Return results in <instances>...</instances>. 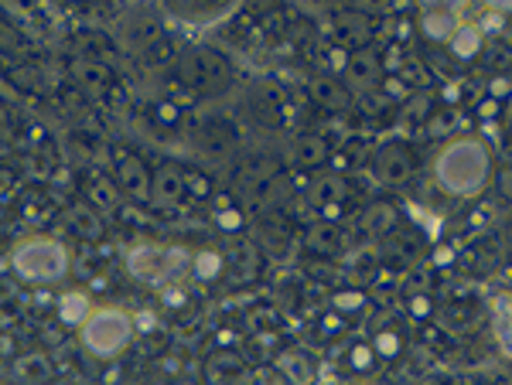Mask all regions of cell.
Returning a JSON list of instances; mask_svg holds the SVG:
<instances>
[{
    "mask_svg": "<svg viewBox=\"0 0 512 385\" xmlns=\"http://www.w3.org/2000/svg\"><path fill=\"white\" fill-rule=\"evenodd\" d=\"M161 300H164L168 307H182L188 297H185V290H178V287H164V290H161Z\"/></svg>",
    "mask_w": 512,
    "mask_h": 385,
    "instance_id": "e575fe53",
    "label": "cell"
},
{
    "mask_svg": "<svg viewBox=\"0 0 512 385\" xmlns=\"http://www.w3.org/2000/svg\"><path fill=\"white\" fill-rule=\"evenodd\" d=\"M233 7L236 0H168L171 14H178L182 21H195V24L219 21L222 14H229Z\"/></svg>",
    "mask_w": 512,
    "mask_h": 385,
    "instance_id": "30bf717a",
    "label": "cell"
},
{
    "mask_svg": "<svg viewBox=\"0 0 512 385\" xmlns=\"http://www.w3.org/2000/svg\"><path fill=\"white\" fill-rule=\"evenodd\" d=\"M304 246H308L311 252L331 256V252H339V249L345 246V235H341V229L335 222H314L308 229V235H304Z\"/></svg>",
    "mask_w": 512,
    "mask_h": 385,
    "instance_id": "9a60e30c",
    "label": "cell"
},
{
    "mask_svg": "<svg viewBox=\"0 0 512 385\" xmlns=\"http://www.w3.org/2000/svg\"><path fill=\"white\" fill-rule=\"evenodd\" d=\"M356 7L362 14H376V11H386L393 7V0H356Z\"/></svg>",
    "mask_w": 512,
    "mask_h": 385,
    "instance_id": "d590c367",
    "label": "cell"
},
{
    "mask_svg": "<svg viewBox=\"0 0 512 385\" xmlns=\"http://www.w3.org/2000/svg\"><path fill=\"white\" fill-rule=\"evenodd\" d=\"M458 28H461V24L454 21V11H424V14H420V34H424L427 41H434V45L451 41Z\"/></svg>",
    "mask_w": 512,
    "mask_h": 385,
    "instance_id": "5bb4252c",
    "label": "cell"
},
{
    "mask_svg": "<svg viewBox=\"0 0 512 385\" xmlns=\"http://www.w3.org/2000/svg\"><path fill=\"white\" fill-rule=\"evenodd\" d=\"M14 379L24 385H38L51 379V362L45 354H21L14 362Z\"/></svg>",
    "mask_w": 512,
    "mask_h": 385,
    "instance_id": "d6986e66",
    "label": "cell"
},
{
    "mask_svg": "<svg viewBox=\"0 0 512 385\" xmlns=\"http://www.w3.org/2000/svg\"><path fill=\"white\" fill-rule=\"evenodd\" d=\"M69 76L76 78V86L89 89V93H107L113 86V72L107 62H96V59H76L69 65Z\"/></svg>",
    "mask_w": 512,
    "mask_h": 385,
    "instance_id": "7c38bea8",
    "label": "cell"
},
{
    "mask_svg": "<svg viewBox=\"0 0 512 385\" xmlns=\"http://www.w3.org/2000/svg\"><path fill=\"white\" fill-rule=\"evenodd\" d=\"M335 24H339V32L345 38H366V34L373 32V24H369V17H362L358 11H345V14L335 17Z\"/></svg>",
    "mask_w": 512,
    "mask_h": 385,
    "instance_id": "cb8c5ba5",
    "label": "cell"
},
{
    "mask_svg": "<svg viewBox=\"0 0 512 385\" xmlns=\"http://www.w3.org/2000/svg\"><path fill=\"white\" fill-rule=\"evenodd\" d=\"M376 354H379V358H396V354H400V338H396V335H393V331H379V335H376Z\"/></svg>",
    "mask_w": 512,
    "mask_h": 385,
    "instance_id": "f546056e",
    "label": "cell"
},
{
    "mask_svg": "<svg viewBox=\"0 0 512 385\" xmlns=\"http://www.w3.org/2000/svg\"><path fill=\"white\" fill-rule=\"evenodd\" d=\"M65 222H69V229L76 232L79 239H89V243H96V239L103 235V229H107V222L96 215L89 205L69 208V212H65Z\"/></svg>",
    "mask_w": 512,
    "mask_h": 385,
    "instance_id": "2e32d148",
    "label": "cell"
},
{
    "mask_svg": "<svg viewBox=\"0 0 512 385\" xmlns=\"http://www.w3.org/2000/svg\"><path fill=\"white\" fill-rule=\"evenodd\" d=\"M481 32L479 28H471V24H461L458 32H454V38H451V51H454V59L458 62H471V59H479L481 51Z\"/></svg>",
    "mask_w": 512,
    "mask_h": 385,
    "instance_id": "44dd1931",
    "label": "cell"
},
{
    "mask_svg": "<svg viewBox=\"0 0 512 385\" xmlns=\"http://www.w3.org/2000/svg\"><path fill=\"white\" fill-rule=\"evenodd\" d=\"M331 154V143L328 137L321 133H304V137H297L291 143V151H287V160H291V168H321Z\"/></svg>",
    "mask_w": 512,
    "mask_h": 385,
    "instance_id": "8fae6325",
    "label": "cell"
},
{
    "mask_svg": "<svg viewBox=\"0 0 512 385\" xmlns=\"http://www.w3.org/2000/svg\"><path fill=\"white\" fill-rule=\"evenodd\" d=\"M134 331H137V324L134 317L120 307H96L86 324H82V344H86V352H93L96 358H113V354H120L130 344L134 338Z\"/></svg>",
    "mask_w": 512,
    "mask_h": 385,
    "instance_id": "3957f363",
    "label": "cell"
},
{
    "mask_svg": "<svg viewBox=\"0 0 512 385\" xmlns=\"http://www.w3.org/2000/svg\"><path fill=\"white\" fill-rule=\"evenodd\" d=\"M249 106H253V113H256V120H264V124H277L280 120V93L274 89V86L253 89Z\"/></svg>",
    "mask_w": 512,
    "mask_h": 385,
    "instance_id": "7402d4cb",
    "label": "cell"
},
{
    "mask_svg": "<svg viewBox=\"0 0 512 385\" xmlns=\"http://www.w3.org/2000/svg\"><path fill=\"white\" fill-rule=\"evenodd\" d=\"M209 375H212V379H239V375H247V371H243V362H239L236 354H216V358L209 362Z\"/></svg>",
    "mask_w": 512,
    "mask_h": 385,
    "instance_id": "d4e9b609",
    "label": "cell"
},
{
    "mask_svg": "<svg viewBox=\"0 0 512 385\" xmlns=\"http://www.w3.org/2000/svg\"><path fill=\"white\" fill-rule=\"evenodd\" d=\"M414 170H417V160H414V154L406 151L404 143H386V147L376 154V174H379L383 185L389 188L406 185V181L414 178Z\"/></svg>",
    "mask_w": 512,
    "mask_h": 385,
    "instance_id": "52a82bcc",
    "label": "cell"
},
{
    "mask_svg": "<svg viewBox=\"0 0 512 385\" xmlns=\"http://www.w3.org/2000/svg\"><path fill=\"white\" fill-rule=\"evenodd\" d=\"M479 113H481V116H496V96H492L489 103H481V106H479Z\"/></svg>",
    "mask_w": 512,
    "mask_h": 385,
    "instance_id": "60d3db41",
    "label": "cell"
},
{
    "mask_svg": "<svg viewBox=\"0 0 512 385\" xmlns=\"http://www.w3.org/2000/svg\"><path fill=\"white\" fill-rule=\"evenodd\" d=\"M434 181L454 198H475L492 181V151L479 137L448 140L434 157Z\"/></svg>",
    "mask_w": 512,
    "mask_h": 385,
    "instance_id": "6da1fadb",
    "label": "cell"
},
{
    "mask_svg": "<svg viewBox=\"0 0 512 385\" xmlns=\"http://www.w3.org/2000/svg\"><path fill=\"white\" fill-rule=\"evenodd\" d=\"M506 243H509V249H512V218L506 222Z\"/></svg>",
    "mask_w": 512,
    "mask_h": 385,
    "instance_id": "ee69618b",
    "label": "cell"
},
{
    "mask_svg": "<svg viewBox=\"0 0 512 385\" xmlns=\"http://www.w3.org/2000/svg\"><path fill=\"white\" fill-rule=\"evenodd\" d=\"M498 341H502V348L512 354V300H498Z\"/></svg>",
    "mask_w": 512,
    "mask_h": 385,
    "instance_id": "484cf974",
    "label": "cell"
},
{
    "mask_svg": "<svg viewBox=\"0 0 512 385\" xmlns=\"http://www.w3.org/2000/svg\"><path fill=\"white\" fill-rule=\"evenodd\" d=\"M113 178H116V185H120V191H124L126 198L151 201V181H154V174L147 170V164H144L140 157H134V154L116 157Z\"/></svg>",
    "mask_w": 512,
    "mask_h": 385,
    "instance_id": "8992f818",
    "label": "cell"
},
{
    "mask_svg": "<svg viewBox=\"0 0 512 385\" xmlns=\"http://www.w3.org/2000/svg\"><path fill=\"white\" fill-rule=\"evenodd\" d=\"M69 147H72V154H79L82 160H93V157L99 154V143H96L89 133H72V137H69Z\"/></svg>",
    "mask_w": 512,
    "mask_h": 385,
    "instance_id": "83f0119b",
    "label": "cell"
},
{
    "mask_svg": "<svg viewBox=\"0 0 512 385\" xmlns=\"http://www.w3.org/2000/svg\"><path fill=\"white\" fill-rule=\"evenodd\" d=\"M126 270L130 277L144 283H161V280H178L185 270H191V252L185 246H134L126 252Z\"/></svg>",
    "mask_w": 512,
    "mask_h": 385,
    "instance_id": "277c9868",
    "label": "cell"
},
{
    "mask_svg": "<svg viewBox=\"0 0 512 385\" xmlns=\"http://www.w3.org/2000/svg\"><path fill=\"white\" fill-rule=\"evenodd\" d=\"M485 7L492 14H512V0H485Z\"/></svg>",
    "mask_w": 512,
    "mask_h": 385,
    "instance_id": "74e56055",
    "label": "cell"
},
{
    "mask_svg": "<svg viewBox=\"0 0 512 385\" xmlns=\"http://www.w3.org/2000/svg\"><path fill=\"white\" fill-rule=\"evenodd\" d=\"M454 124H458V113L444 109V113H441L437 120H431V126H427V130H431L434 137H444V133H451V130H454Z\"/></svg>",
    "mask_w": 512,
    "mask_h": 385,
    "instance_id": "4dcf8cb0",
    "label": "cell"
},
{
    "mask_svg": "<svg viewBox=\"0 0 512 385\" xmlns=\"http://www.w3.org/2000/svg\"><path fill=\"white\" fill-rule=\"evenodd\" d=\"M7 4H24V7H28V4H34V0H7Z\"/></svg>",
    "mask_w": 512,
    "mask_h": 385,
    "instance_id": "f6af8a7d",
    "label": "cell"
},
{
    "mask_svg": "<svg viewBox=\"0 0 512 385\" xmlns=\"http://www.w3.org/2000/svg\"><path fill=\"white\" fill-rule=\"evenodd\" d=\"M89 314H93V300H89V293L69 290V293L59 297V317H62V324H69V327H82Z\"/></svg>",
    "mask_w": 512,
    "mask_h": 385,
    "instance_id": "e0dca14e",
    "label": "cell"
},
{
    "mask_svg": "<svg viewBox=\"0 0 512 385\" xmlns=\"http://www.w3.org/2000/svg\"><path fill=\"white\" fill-rule=\"evenodd\" d=\"M506 93H509V78H496V82H492V96L498 99V96H506Z\"/></svg>",
    "mask_w": 512,
    "mask_h": 385,
    "instance_id": "f35d334b",
    "label": "cell"
},
{
    "mask_svg": "<svg viewBox=\"0 0 512 385\" xmlns=\"http://www.w3.org/2000/svg\"><path fill=\"white\" fill-rule=\"evenodd\" d=\"M362 222H366V229L373 232V235H386V232L396 229V222H400V212H396V208H393L389 201H376V205H369V208H366Z\"/></svg>",
    "mask_w": 512,
    "mask_h": 385,
    "instance_id": "ffe728a7",
    "label": "cell"
},
{
    "mask_svg": "<svg viewBox=\"0 0 512 385\" xmlns=\"http://www.w3.org/2000/svg\"><path fill=\"white\" fill-rule=\"evenodd\" d=\"M345 195H349V185L341 181L339 174H321L308 188V198L314 205H339V201H345Z\"/></svg>",
    "mask_w": 512,
    "mask_h": 385,
    "instance_id": "ac0fdd59",
    "label": "cell"
},
{
    "mask_svg": "<svg viewBox=\"0 0 512 385\" xmlns=\"http://www.w3.org/2000/svg\"><path fill=\"white\" fill-rule=\"evenodd\" d=\"M376 358H379V354H376L373 344H356V348L349 352V365H352L356 371H366L376 362Z\"/></svg>",
    "mask_w": 512,
    "mask_h": 385,
    "instance_id": "f1b7e54d",
    "label": "cell"
},
{
    "mask_svg": "<svg viewBox=\"0 0 512 385\" xmlns=\"http://www.w3.org/2000/svg\"><path fill=\"white\" fill-rule=\"evenodd\" d=\"M188 195V174L178 164H161L151 181V201L157 208H171Z\"/></svg>",
    "mask_w": 512,
    "mask_h": 385,
    "instance_id": "ba28073f",
    "label": "cell"
},
{
    "mask_svg": "<svg viewBox=\"0 0 512 385\" xmlns=\"http://www.w3.org/2000/svg\"><path fill=\"white\" fill-rule=\"evenodd\" d=\"M182 78H185V86H191L195 93L202 96H216L222 93L229 82H233V69L226 62V55L216 51V48H188L185 55H182Z\"/></svg>",
    "mask_w": 512,
    "mask_h": 385,
    "instance_id": "5b68a950",
    "label": "cell"
},
{
    "mask_svg": "<svg viewBox=\"0 0 512 385\" xmlns=\"http://www.w3.org/2000/svg\"><path fill=\"white\" fill-rule=\"evenodd\" d=\"M157 113H161V120H174V106H157Z\"/></svg>",
    "mask_w": 512,
    "mask_h": 385,
    "instance_id": "b9f144b4",
    "label": "cell"
},
{
    "mask_svg": "<svg viewBox=\"0 0 512 385\" xmlns=\"http://www.w3.org/2000/svg\"><path fill=\"white\" fill-rule=\"evenodd\" d=\"M406 34H410V24L400 21V24H396V38H406Z\"/></svg>",
    "mask_w": 512,
    "mask_h": 385,
    "instance_id": "7bdbcfd3",
    "label": "cell"
},
{
    "mask_svg": "<svg viewBox=\"0 0 512 385\" xmlns=\"http://www.w3.org/2000/svg\"><path fill=\"white\" fill-rule=\"evenodd\" d=\"M188 273L195 280H202V283H212L222 273V256L212 252V249H199V252H191V270Z\"/></svg>",
    "mask_w": 512,
    "mask_h": 385,
    "instance_id": "603a6c76",
    "label": "cell"
},
{
    "mask_svg": "<svg viewBox=\"0 0 512 385\" xmlns=\"http://www.w3.org/2000/svg\"><path fill=\"white\" fill-rule=\"evenodd\" d=\"M424 11H461L468 0H417Z\"/></svg>",
    "mask_w": 512,
    "mask_h": 385,
    "instance_id": "d6a6232c",
    "label": "cell"
},
{
    "mask_svg": "<svg viewBox=\"0 0 512 385\" xmlns=\"http://www.w3.org/2000/svg\"><path fill=\"white\" fill-rule=\"evenodd\" d=\"M134 324H137V331H144V335H147V331L154 327V314H151V310H140L137 317H134Z\"/></svg>",
    "mask_w": 512,
    "mask_h": 385,
    "instance_id": "8d00e7d4",
    "label": "cell"
},
{
    "mask_svg": "<svg viewBox=\"0 0 512 385\" xmlns=\"http://www.w3.org/2000/svg\"><path fill=\"white\" fill-rule=\"evenodd\" d=\"M93 201H96V205H103L107 212H113V208H116V195H113V188H109L107 181H96V185H93Z\"/></svg>",
    "mask_w": 512,
    "mask_h": 385,
    "instance_id": "1f68e13d",
    "label": "cell"
},
{
    "mask_svg": "<svg viewBox=\"0 0 512 385\" xmlns=\"http://www.w3.org/2000/svg\"><path fill=\"white\" fill-rule=\"evenodd\" d=\"M331 304H335L339 314H358V310L366 307V297H362L358 290H341V293H335Z\"/></svg>",
    "mask_w": 512,
    "mask_h": 385,
    "instance_id": "4316f807",
    "label": "cell"
},
{
    "mask_svg": "<svg viewBox=\"0 0 512 385\" xmlns=\"http://www.w3.org/2000/svg\"><path fill=\"white\" fill-rule=\"evenodd\" d=\"M379 72H383V65H379V59H376L373 51H356L345 62V82L352 89H373L376 82H379Z\"/></svg>",
    "mask_w": 512,
    "mask_h": 385,
    "instance_id": "4fadbf2b",
    "label": "cell"
},
{
    "mask_svg": "<svg viewBox=\"0 0 512 385\" xmlns=\"http://www.w3.org/2000/svg\"><path fill=\"white\" fill-rule=\"evenodd\" d=\"M311 99L318 103L321 109H331V113H349L356 106V96H352V86L349 82H339V78L328 76H314L308 82Z\"/></svg>",
    "mask_w": 512,
    "mask_h": 385,
    "instance_id": "9c48e42d",
    "label": "cell"
},
{
    "mask_svg": "<svg viewBox=\"0 0 512 385\" xmlns=\"http://www.w3.org/2000/svg\"><path fill=\"white\" fill-rule=\"evenodd\" d=\"M11 270L21 283L28 287H48V283H59L69 273V249L55 239L45 235H34L17 243L11 252Z\"/></svg>",
    "mask_w": 512,
    "mask_h": 385,
    "instance_id": "7a4b0ae2",
    "label": "cell"
},
{
    "mask_svg": "<svg viewBox=\"0 0 512 385\" xmlns=\"http://www.w3.org/2000/svg\"><path fill=\"white\" fill-rule=\"evenodd\" d=\"M216 218H219V225H222L226 232H233V229H239V225H243V215H239L236 208H222Z\"/></svg>",
    "mask_w": 512,
    "mask_h": 385,
    "instance_id": "836d02e7",
    "label": "cell"
},
{
    "mask_svg": "<svg viewBox=\"0 0 512 385\" xmlns=\"http://www.w3.org/2000/svg\"><path fill=\"white\" fill-rule=\"evenodd\" d=\"M502 188L512 191V157H509V164H506V170H502Z\"/></svg>",
    "mask_w": 512,
    "mask_h": 385,
    "instance_id": "ab89813d",
    "label": "cell"
}]
</instances>
